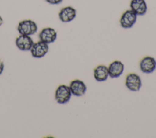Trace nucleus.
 I'll use <instances>...</instances> for the list:
<instances>
[{
	"mask_svg": "<svg viewBox=\"0 0 156 138\" xmlns=\"http://www.w3.org/2000/svg\"><path fill=\"white\" fill-rule=\"evenodd\" d=\"M17 30L20 35L30 36L37 32L38 26L34 21L31 19H24L19 22Z\"/></svg>",
	"mask_w": 156,
	"mask_h": 138,
	"instance_id": "obj_1",
	"label": "nucleus"
},
{
	"mask_svg": "<svg viewBox=\"0 0 156 138\" xmlns=\"http://www.w3.org/2000/svg\"><path fill=\"white\" fill-rule=\"evenodd\" d=\"M72 96L69 86L65 85H59L55 92V100L59 104H65L68 103Z\"/></svg>",
	"mask_w": 156,
	"mask_h": 138,
	"instance_id": "obj_2",
	"label": "nucleus"
},
{
	"mask_svg": "<svg viewBox=\"0 0 156 138\" xmlns=\"http://www.w3.org/2000/svg\"><path fill=\"white\" fill-rule=\"evenodd\" d=\"M125 85L130 91L137 92L142 86V81L140 77L135 73H129L126 77Z\"/></svg>",
	"mask_w": 156,
	"mask_h": 138,
	"instance_id": "obj_3",
	"label": "nucleus"
},
{
	"mask_svg": "<svg viewBox=\"0 0 156 138\" xmlns=\"http://www.w3.org/2000/svg\"><path fill=\"white\" fill-rule=\"evenodd\" d=\"M137 15L130 9L126 10L121 15L119 19L121 26L124 29H130L135 24Z\"/></svg>",
	"mask_w": 156,
	"mask_h": 138,
	"instance_id": "obj_4",
	"label": "nucleus"
},
{
	"mask_svg": "<svg viewBox=\"0 0 156 138\" xmlns=\"http://www.w3.org/2000/svg\"><path fill=\"white\" fill-rule=\"evenodd\" d=\"M48 44H46L41 41L34 43L30 50L32 56L37 58L43 57L48 53Z\"/></svg>",
	"mask_w": 156,
	"mask_h": 138,
	"instance_id": "obj_5",
	"label": "nucleus"
},
{
	"mask_svg": "<svg viewBox=\"0 0 156 138\" xmlns=\"http://www.w3.org/2000/svg\"><path fill=\"white\" fill-rule=\"evenodd\" d=\"M140 69L145 74L152 73L156 69V60L154 57L146 56L143 58L139 64Z\"/></svg>",
	"mask_w": 156,
	"mask_h": 138,
	"instance_id": "obj_6",
	"label": "nucleus"
},
{
	"mask_svg": "<svg viewBox=\"0 0 156 138\" xmlns=\"http://www.w3.org/2000/svg\"><path fill=\"white\" fill-rule=\"evenodd\" d=\"M38 37L40 41L49 44L54 43L56 40L57 33L56 30L52 27H45L40 31Z\"/></svg>",
	"mask_w": 156,
	"mask_h": 138,
	"instance_id": "obj_7",
	"label": "nucleus"
},
{
	"mask_svg": "<svg viewBox=\"0 0 156 138\" xmlns=\"http://www.w3.org/2000/svg\"><path fill=\"white\" fill-rule=\"evenodd\" d=\"M72 95L76 97L83 96L87 91V86L85 83L80 80L76 79L72 80L69 85Z\"/></svg>",
	"mask_w": 156,
	"mask_h": 138,
	"instance_id": "obj_8",
	"label": "nucleus"
},
{
	"mask_svg": "<svg viewBox=\"0 0 156 138\" xmlns=\"http://www.w3.org/2000/svg\"><path fill=\"white\" fill-rule=\"evenodd\" d=\"M76 10L71 6L63 7L58 13L60 20L63 22H69L76 17Z\"/></svg>",
	"mask_w": 156,
	"mask_h": 138,
	"instance_id": "obj_9",
	"label": "nucleus"
},
{
	"mask_svg": "<svg viewBox=\"0 0 156 138\" xmlns=\"http://www.w3.org/2000/svg\"><path fill=\"white\" fill-rule=\"evenodd\" d=\"M124 64L121 61L115 60L112 61L108 67V75L112 78L119 77L124 71Z\"/></svg>",
	"mask_w": 156,
	"mask_h": 138,
	"instance_id": "obj_10",
	"label": "nucleus"
},
{
	"mask_svg": "<svg viewBox=\"0 0 156 138\" xmlns=\"http://www.w3.org/2000/svg\"><path fill=\"white\" fill-rule=\"evenodd\" d=\"M34 41L32 38L28 35H20L15 40V44L16 47L22 51H29L30 50Z\"/></svg>",
	"mask_w": 156,
	"mask_h": 138,
	"instance_id": "obj_11",
	"label": "nucleus"
},
{
	"mask_svg": "<svg viewBox=\"0 0 156 138\" xmlns=\"http://www.w3.org/2000/svg\"><path fill=\"white\" fill-rule=\"evenodd\" d=\"M130 10L137 16H143L147 10V5L145 0H131L130 3Z\"/></svg>",
	"mask_w": 156,
	"mask_h": 138,
	"instance_id": "obj_12",
	"label": "nucleus"
},
{
	"mask_svg": "<svg viewBox=\"0 0 156 138\" xmlns=\"http://www.w3.org/2000/svg\"><path fill=\"white\" fill-rule=\"evenodd\" d=\"M93 75L97 81H105L109 77L108 67L102 64L98 65L93 71Z\"/></svg>",
	"mask_w": 156,
	"mask_h": 138,
	"instance_id": "obj_13",
	"label": "nucleus"
},
{
	"mask_svg": "<svg viewBox=\"0 0 156 138\" xmlns=\"http://www.w3.org/2000/svg\"><path fill=\"white\" fill-rule=\"evenodd\" d=\"M48 3L52 5H57L60 4L63 0H45Z\"/></svg>",
	"mask_w": 156,
	"mask_h": 138,
	"instance_id": "obj_14",
	"label": "nucleus"
},
{
	"mask_svg": "<svg viewBox=\"0 0 156 138\" xmlns=\"http://www.w3.org/2000/svg\"><path fill=\"white\" fill-rule=\"evenodd\" d=\"M4 69V62L0 60V75L2 73Z\"/></svg>",
	"mask_w": 156,
	"mask_h": 138,
	"instance_id": "obj_15",
	"label": "nucleus"
},
{
	"mask_svg": "<svg viewBox=\"0 0 156 138\" xmlns=\"http://www.w3.org/2000/svg\"><path fill=\"white\" fill-rule=\"evenodd\" d=\"M3 24V19L0 16V26Z\"/></svg>",
	"mask_w": 156,
	"mask_h": 138,
	"instance_id": "obj_16",
	"label": "nucleus"
}]
</instances>
